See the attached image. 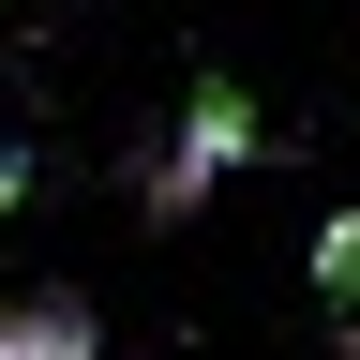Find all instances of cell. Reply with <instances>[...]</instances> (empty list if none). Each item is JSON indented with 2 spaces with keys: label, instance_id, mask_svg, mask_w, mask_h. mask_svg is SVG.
<instances>
[{
  "label": "cell",
  "instance_id": "cell-1",
  "mask_svg": "<svg viewBox=\"0 0 360 360\" xmlns=\"http://www.w3.org/2000/svg\"><path fill=\"white\" fill-rule=\"evenodd\" d=\"M240 165H255V90H240V75H195V90H180L165 165H150V225H195Z\"/></svg>",
  "mask_w": 360,
  "mask_h": 360
},
{
  "label": "cell",
  "instance_id": "cell-2",
  "mask_svg": "<svg viewBox=\"0 0 360 360\" xmlns=\"http://www.w3.org/2000/svg\"><path fill=\"white\" fill-rule=\"evenodd\" d=\"M0 360H90V300H15L0 315Z\"/></svg>",
  "mask_w": 360,
  "mask_h": 360
},
{
  "label": "cell",
  "instance_id": "cell-3",
  "mask_svg": "<svg viewBox=\"0 0 360 360\" xmlns=\"http://www.w3.org/2000/svg\"><path fill=\"white\" fill-rule=\"evenodd\" d=\"M315 285L360 315V210H330V225H315Z\"/></svg>",
  "mask_w": 360,
  "mask_h": 360
},
{
  "label": "cell",
  "instance_id": "cell-4",
  "mask_svg": "<svg viewBox=\"0 0 360 360\" xmlns=\"http://www.w3.org/2000/svg\"><path fill=\"white\" fill-rule=\"evenodd\" d=\"M15 195H30V150H15V135H0V210H15Z\"/></svg>",
  "mask_w": 360,
  "mask_h": 360
}]
</instances>
